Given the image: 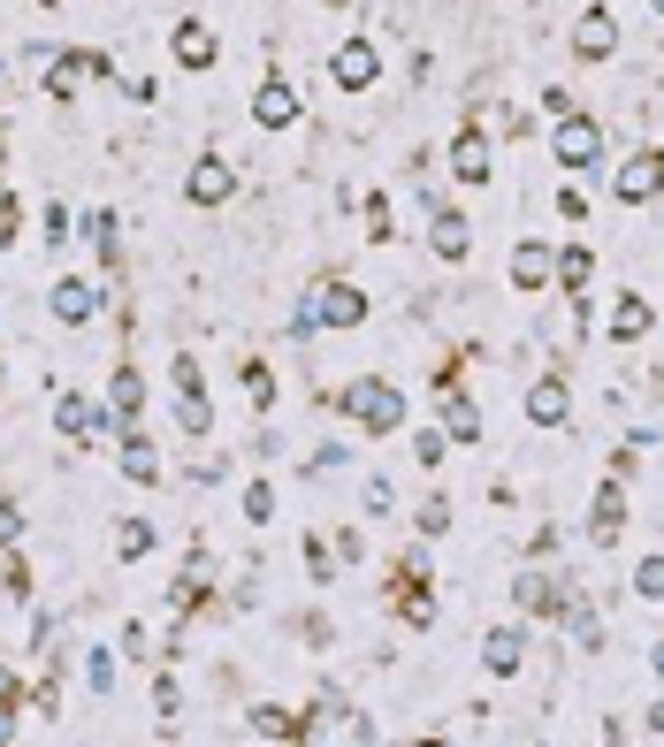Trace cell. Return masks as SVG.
<instances>
[{"label":"cell","mask_w":664,"mask_h":747,"mask_svg":"<svg viewBox=\"0 0 664 747\" xmlns=\"http://www.w3.org/2000/svg\"><path fill=\"white\" fill-rule=\"evenodd\" d=\"M344 412H351V428H367V435H397V428H405V397H397V382H382V374L351 382V389H344Z\"/></svg>","instance_id":"cell-1"},{"label":"cell","mask_w":664,"mask_h":747,"mask_svg":"<svg viewBox=\"0 0 664 747\" xmlns=\"http://www.w3.org/2000/svg\"><path fill=\"white\" fill-rule=\"evenodd\" d=\"M611 191H619L627 206H657L664 199V146H642L619 176H611Z\"/></svg>","instance_id":"cell-2"},{"label":"cell","mask_w":664,"mask_h":747,"mask_svg":"<svg viewBox=\"0 0 664 747\" xmlns=\"http://www.w3.org/2000/svg\"><path fill=\"white\" fill-rule=\"evenodd\" d=\"M550 152H558V168H588V160H604V123H596V115H565V123L550 131Z\"/></svg>","instance_id":"cell-3"},{"label":"cell","mask_w":664,"mask_h":747,"mask_svg":"<svg viewBox=\"0 0 664 747\" xmlns=\"http://www.w3.org/2000/svg\"><path fill=\"white\" fill-rule=\"evenodd\" d=\"M306 115V100L291 92V77H268L260 92H252V131H291Z\"/></svg>","instance_id":"cell-4"},{"label":"cell","mask_w":664,"mask_h":747,"mask_svg":"<svg viewBox=\"0 0 664 747\" xmlns=\"http://www.w3.org/2000/svg\"><path fill=\"white\" fill-rule=\"evenodd\" d=\"M619 534H627V480H619V473H604L596 511H588V542H596V550H611Z\"/></svg>","instance_id":"cell-5"},{"label":"cell","mask_w":664,"mask_h":747,"mask_svg":"<svg viewBox=\"0 0 664 747\" xmlns=\"http://www.w3.org/2000/svg\"><path fill=\"white\" fill-rule=\"evenodd\" d=\"M489 168H497V152H489V131H474V123H466V131L451 138V176H459L466 191H482V183H489Z\"/></svg>","instance_id":"cell-6"},{"label":"cell","mask_w":664,"mask_h":747,"mask_svg":"<svg viewBox=\"0 0 664 747\" xmlns=\"http://www.w3.org/2000/svg\"><path fill=\"white\" fill-rule=\"evenodd\" d=\"M229 191H237V168L229 160H214V152L191 160V176H183V199L191 206H229Z\"/></svg>","instance_id":"cell-7"},{"label":"cell","mask_w":664,"mask_h":747,"mask_svg":"<svg viewBox=\"0 0 664 747\" xmlns=\"http://www.w3.org/2000/svg\"><path fill=\"white\" fill-rule=\"evenodd\" d=\"M54 428H61L69 443H100V435H108V412H100L92 397H77V389H61V397H54Z\"/></svg>","instance_id":"cell-8"},{"label":"cell","mask_w":664,"mask_h":747,"mask_svg":"<svg viewBox=\"0 0 664 747\" xmlns=\"http://www.w3.org/2000/svg\"><path fill=\"white\" fill-rule=\"evenodd\" d=\"M314 313H322V328H359L367 320V291L359 283H322V291H306Z\"/></svg>","instance_id":"cell-9"},{"label":"cell","mask_w":664,"mask_h":747,"mask_svg":"<svg viewBox=\"0 0 664 747\" xmlns=\"http://www.w3.org/2000/svg\"><path fill=\"white\" fill-rule=\"evenodd\" d=\"M527 420H534V428H550V435L573 420V389H565V374H542V382L527 389Z\"/></svg>","instance_id":"cell-10"},{"label":"cell","mask_w":664,"mask_h":747,"mask_svg":"<svg viewBox=\"0 0 664 747\" xmlns=\"http://www.w3.org/2000/svg\"><path fill=\"white\" fill-rule=\"evenodd\" d=\"M329 77L344 84V92H367V84L382 77V54H374V38H351V46H336Z\"/></svg>","instance_id":"cell-11"},{"label":"cell","mask_w":664,"mask_h":747,"mask_svg":"<svg viewBox=\"0 0 664 747\" xmlns=\"http://www.w3.org/2000/svg\"><path fill=\"white\" fill-rule=\"evenodd\" d=\"M573 54H581V61L619 54V23H611V8H581V23H573Z\"/></svg>","instance_id":"cell-12"},{"label":"cell","mask_w":664,"mask_h":747,"mask_svg":"<svg viewBox=\"0 0 664 747\" xmlns=\"http://www.w3.org/2000/svg\"><path fill=\"white\" fill-rule=\"evenodd\" d=\"M54 320H61V328H85V320H92V313H100V291H92V283H85V275H61V283H54Z\"/></svg>","instance_id":"cell-13"},{"label":"cell","mask_w":664,"mask_h":747,"mask_svg":"<svg viewBox=\"0 0 664 747\" xmlns=\"http://www.w3.org/2000/svg\"><path fill=\"white\" fill-rule=\"evenodd\" d=\"M511 602H519L527 618H558V610H565V588L534 565V573H519V580H511Z\"/></svg>","instance_id":"cell-14"},{"label":"cell","mask_w":664,"mask_h":747,"mask_svg":"<svg viewBox=\"0 0 664 747\" xmlns=\"http://www.w3.org/2000/svg\"><path fill=\"white\" fill-rule=\"evenodd\" d=\"M550 268H558V252H550L542 237L511 245V283H519V291H550Z\"/></svg>","instance_id":"cell-15"},{"label":"cell","mask_w":664,"mask_h":747,"mask_svg":"<svg viewBox=\"0 0 664 747\" xmlns=\"http://www.w3.org/2000/svg\"><path fill=\"white\" fill-rule=\"evenodd\" d=\"M519 656H527V633H519V625L482 633V671H489V679H511V671H519Z\"/></svg>","instance_id":"cell-16"},{"label":"cell","mask_w":664,"mask_h":747,"mask_svg":"<svg viewBox=\"0 0 664 747\" xmlns=\"http://www.w3.org/2000/svg\"><path fill=\"white\" fill-rule=\"evenodd\" d=\"M428 245H436V260H466V214L459 206H436V222H428Z\"/></svg>","instance_id":"cell-17"},{"label":"cell","mask_w":664,"mask_h":747,"mask_svg":"<svg viewBox=\"0 0 664 747\" xmlns=\"http://www.w3.org/2000/svg\"><path fill=\"white\" fill-rule=\"evenodd\" d=\"M650 298L642 291H619V305H611V343H634V336H650Z\"/></svg>","instance_id":"cell-18"},{"label":"cell","mask_w":664,"mask_h":747,"mask_svg":"<svg viewBox=\"0 0 664 747\" xmlns=\"http://www.w3.org/2000/svg\"><path fill=\"white\" fill-rule=\"evenodd\" d=\"M168 54H176L183 69H214V31H206V23H176Z\"/></svg>","instance_id":"cell-19"},{"label":"cell","mask_w":664,"mask_h":747,"mask_svg":"<svg viewBox=\"0 0 664 747\" xmlns=\"http://www.w3.org/2000/svg\"><path fill=\"white\" fill-rule=\"evenodd\" d=\"M443 443H482V412L459 389H443Z\"/></svg>","instance_id":"cell-20"},{"label":"cell","mask_w":664,"mask_h":747,"mask_svg":"<svg viewBox=\"0 0 664 747\" xmlns=\"http://www.w3.org/2000/svg\"><path fill=\"white\" fill-rule=\"evenodd\" d=\"M550 275H558V291H565V298H581V291H588V275H596L588 245H558V268H550Z\"/></svg>","instance_id":"cell-21"},{"label":"cell","mask_w":664,"mask_h":747,"mask_svg":"<svg viewBox=\"0 0 664 747\" xmlns=\"http://www.w3.org/2000/svg\"><path fill=\"white\" fill-rule=\"evenodd\" d=\"M108 412H115L123 428H131V420L146 412V382H138L131 366H115V382H108Z\"/></svg>","instance_id":"cell-22"},{"label":"cell","mask_w":664,"mask_h":747,"mask_svg":"<svg viewBox=\"0 0 664 747\" xmlns=\"http://www.w3.org/2000/svg\"><path fill=\"white\" fill-rule=\"evenodd\" d=\"M252 733H260V740H306V717H291V710H275V702H260V710H252Z\"/></svg>","instance_id":"cell-23"},{"label":"cell","mask_w":664,"mask_h":747,"mask_svg":"<svg viewBox=\"0 0 664 747\" xmlns=\"http://www.w3.org/2000/svg\"><path fill=\"white\" fill-rule=\"evenodd\" d=\"M237 382H245L252 412H268V405H275V374H268V359H245V366H237Z\"/></svg>","instance_id":"cell-24"},{"label":"cell","mask_w":664,"mask_h":747,"mask_svg":"<svg viewBox=\"0 0 664 747\" xmlns=\"http://www.w3.org/2000/svg\"><path fill=\"white\" fill-rule=\"evenodd\" d=\"M123 473H131V480H154V473H161L154 443H146V435H131V428H123Z\"/></svg>","instance_id":"cell-25"},{"label":"cell","mask_w":664,"mask_h":747,"mask_svg":"<svg viewBox=\"0 0 664 747\" xmlns=\"http://www.w3.org/2000/svg\"><path fill=\"white\" fill-rule=\"evenodd\" d=\"M176 428H183V435H206V428H214V405H206V389L176 397Z\"/></svg>","instance_id":"cell-26"},{"label":"cell","mask_w":664,"mask_h":747,"mask_svg":"<svg viewBox=\"0 0 664 747\" xmlns=\"http://www.w3.org/2000/svg\"><path fill=\"white\" fill-rule=\"evenodd\" d=\"M146 550H154V527H146V519H123V527H115V557L131 565V557H146Z\"/></svg>","instance_id":"cell-27"},{"label":"cell","mask_w":664,"mask_h":747,"mask_svg":"<svg viewBox=\"0 0 664 747\" xmlns=\"http://www.w3.org/2000/svg\"><path fill=\"white\" fill-rule=\"evenodd\" d=\"M405 625H436V588H420V573L405 580Z\"/></svg>","instance_id":"cell-28"},{"label":"cell","mask_w":664,"mask_h":747,"mask_svg":"<svg viewBox=\"0 0 664 747\" xmlns=\"http://www.w3.org/2000/svg\"><path fill=\"white\" fill-rule=\"evenodd\" d=\"M61 69H69V77H123V69H115L108 54H92V46H77V54H61Z\"/></svg>","instance_id":"cell-29"},{"label":"cell","mask_w":664,"mask_h":747,"mask_svg":"<svg viewBox=\"0 0 664 747\" xmlns=\"http://www.w3.org/2000/svg\"><path fill=\"white\" fill-rule=\"evenodd\" d=\"M92 245H100V268L115 275V268H123V245H115V214H92Z\"/></svg>","instance_id":"cell-30"},{"label":"cell","mask_w":664,"mask_h":747,"mask_svg":"<svg viewBox=\"0 0 664 747\" xmlns=\"http://www.w3.org/2000/svg\"><path fill=\"white\" fill-rule=\"evenodd\" d=\"M443 527H451V503H443V496H428V503L413 511V534H420V542H436Z\"/></svg>","instance_id":"cell-31"},{"label":"cell","mask_w":664,"mask_h":747,"mask_svg":"<svg viewBox=\"0 0 664 747\" xmlns=\"http://www.w3.org/2000/svg\"><path fill=\"white\" fill-rule=\"evenodd\" d=\"M634 596L664 602V557H642V565H634Z\"/></svg>","instance_id":"cell-32"},{"label":"cell","mask_w":664,"mask_h":747,"mask_svg":"<svg viewBox=\"0 0 664 747\" xmlns=\"http://www.w3.org/2000/svg\"><path fill=\"white\" fill-rule=\"evenodd\" d=\"M168 602H176V610H183V618H191V610H199V602H206V580H199V573H183V580H176V588H168Z\"/></svg>","instance_id":"cell-33"},{"label":"cell","mask_w":664,"mask_h":747,"mask_svg":"<svg viewBox=\"0 0 664 747\" xmlns=\"http://www.w3.org/2000/svg\"><path fill=\"white\" fill-rule=\"evenodd\" d=\"M38 229H46V245L61 252V237H69V206H61V199H46V214H38Z\"/></svg>","instance_id":"cell-34"},{"label":"cell","mask_w":664,"mask_h":747,"mask_svg":"<svg viewBox=\"0 0 664 747\" xmlns=\"http://www.w3.org/2000/svg\"><path fill=\"white\" fill-rule=\"evenodd\" d=\"M168 382H176V397H191V389H199V359H191V351H176V366H168Z\"/></svg>","instance_id":"cell-35"},{"label":"cell","mask_w":664,"mask_h":747,"mask_svg":"<svg viewBox=\"0 0 664 747\" xmlns=\"http://www.w3.org/2000/svg\"><path fill=\"white\" fill-rule=\"evenodd\" d=\"M268 511H275V488H268V480H252V488H245V519H252V527H260V519H268Z\"/></svg>","instance_id":"cell-36"},{"label":"cell","mask_w":664,"mask_h":747,"mask_svg":"<svg viewBox=\"0 0 664 747\" xmlns=\"http://www.w3.org/2000/svg\"><path fill=\"white\" fill-rule=\"evenodd\" d=\"M367 237H374V245L390 237V206H382V191H367Z\"/></svg>","instance_id":"cell-37"},{"label":"cell","mask_w":664,"mask_h":747,"mask_svg":"<svg viewBox=\"0 0 664 747\" xmlns=\"http://www.w3.org/2000/svg\"><path fill=\"white\" fill-rule=\"evenodd\" d=\"M85 679H92V687L108 694V687H115V656H108V648H92V664H85Z\"/></svg>","instance_id":"cell-38"},{"label":"cell","mask_w":664,"mask_h":747,"mask_svg":"<svg viewBox=\"0 0 664 747\" xmlns=\"http://www.w3.org/2000/svg\"><path fill=\"white\" fill-rule=\"evenodd\" d=\"M15 542H23V511L0 496V550H15Z\"/></svg>","instance_id":"cell-39"},{"label":"cell","mask_w":664,"mask_h":747,"mask_svg":"<svg viewBox=\"0 0 664 747\" xmlns=\"http://www.w3.org/2000/svg\"><path fill=\"white\" fill-rule=\"evenodd\" d=\"M413 457L436 473V465H443V435H436V428H428V435H413Z\"/></svg>","instance_id":"cell-40"},{"label":"cell","mask_w":664,"mask_h":747,"mask_svg":"<svg viewBox=\"0 0 664 747\" xmlns=\"http://www.w3.org/2000/svg\"><path fill=\"white\" fill-rule=\"evenodd\" d=\"M154 710H161V717L183 710V687H176V679H154Z\"/></svg>","instance_id":"cell-41"},{"label":"cell","mask_w":664,"mask_h":747,"mask_svg":"<svg viewBox=\"0 0 664 747\" xmlns=\"http://www.w3.org/2000/svg\"><path fill=\"white\" fill-rule=\"evenodd\" d=\"M542 115H550V123H565V115H573V92H565V84H550V92H542Z\"/></svg>","instance_id":"cell-42"},{"label":"cell","mask_w":664,"mask_h":747,"mask_svg":"<svg viewBox=\"0 0 664 747\" xmlns=\"http://www.w3.org/2000/svg\"><path fill=\"white\" fill-rule=\"evenodd\" d=\"M306 573H314V580H329V573H336V557L314 542V534H306Z\"/></svg>","instance_id":"cell-43"},{"label":"cell","mask_w":664,"mask_h":747,"mask_svg":"<svg viewBox=\"0 0 664 747\" xmlns=\"http://www.w3.org/2000/svg\"><path fill=\"white\" fill-rule=\"evenodd\" d=\"M558 214L565 222H588V191H558Z\"/></svg>","instance_id":"cell-44"},{"label":"cell","mask_w":664,"mask_h":747,"mask_svg":"<svg viewBox=\"0 0 664 747\" xmlns=\"http://www.w3.org/2000/svg\"><path fill=\"white\" fill-rule=\"evenodd\" d=\"M642 725H650V733H664V702H650V717H642Z\"/></svg>","instance_id":"cell-45"},{"label":"cell","mask_w":664,"mask_h":747,"mask_svg":"<svg viewBox=\"0 0 664 747\" xmlns=\"http://www.w3.org/2000/svg\"><path fill=\"white\" fill-rule=\"evenodd\" d=\"M657 679H664V641H657Z\"/></svg>","instance_id":"cell-46"},{"label":"cell","mask_w":664,"mask_h":747,"mask_svg":"<svg viewBox=\"0 0 664 747\" xmlns=\"http://www.w3.org/2000/svg\"><path fill=\"white\" fill-rule=\"evenodd\" d=\"M650 8H657V15H664V0H650Z\"/></svg>","instance_id":"cell-47"},{"label":"cell","mask_w":664,"mask_h":747,"mask_svg":"<svg viewBox=\"0 0 664 747\" xmlns=\"http://www.w3.org/2000/svg\"><path fill=\"white\" fill-rule=\"evenodd\" d=\"M420 747H428V740H420ZM436 747H451V740H436Z\"/></svg>","instance_id":"cell-48"},{"label":"cell","mask_w":664,"mask_h":747,"mask_svg":"<svg viewBox=\"0 0 664 747\" xmlns=\"http://www.w3.org/2000/svg\"><path fill=\"white\" fill-rule=\"evenodd\" d=\"M657 382H664V366H657Z\"/></svg>","instance_id":"cell-49"}]
</instances>
